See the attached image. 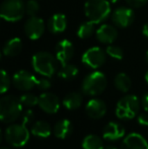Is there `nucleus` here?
<instances>
[{"mask_svg":"<svg viewBox=\"0 0 148 149\" xmlns=\"http://www.w3.org/2000/svg\"><path fill=\"white\" fill-rule=\"evenodd\" d=\"M22 104L19 98L6 95L0 100V119L3 123L9 124L16 121L22 113Z\"/></svg>","mask_w":148,"mask_h":149,"instance_id":"obj_1","label":"nucleus"},{"mask_svg":"<svg viewBox=\"0 0 148 149\" xmlns=\"http://www.w3.org/2000/svg\"><path fill=\"white\" fill-rule=\"evenodd\" d=\"M84 12L90 22L101 24L111 14L109 0H87L84 5Z\"/></svg>","mask_w":148,"mask_h":149,"instance_id":"obj_2","label":"nucleus"},{"mask_svg":"<svg viewBox=\"0 0 148 149\" xmlns=\"http://www.w3.org/2000/svg\"><path fill=\"white\" fill-rule=\"evenodd\" d=\"M57 58L49 52H38L33 56L32 64L35 71L45 77H52L57 70Z\"/></svg>","mask_w":148,"mask_h":149,"instance_id":"obj_3","label":"nucleus"},{"mask_svg":"<svg viewBox=\"0 0 148 149\" xmlns=\"http://www.w3.org/2000/svg\"><path fill=\"white\" fill-rule=\"evenodd\" d=\"M107 87V77L103 72L94 71L88 74L82 81V92L86 95L101 94Z\"/></svg>","mask_w":148,"mask_h":149,"instance_id":"obj_4","label":"nucleus"},{"mask_svg":"<svg viewBox=\"0 0 148 149\" xmlns=\"http://www.w3.org/2000/svg\"><path fill=\"white\" fill-rule=\"evenodd\" d=\"M26 4L22 0H4L0 6V15L6 22L20 20L24 15Z\"/></svg>","mask_w":148,"mask_h":149,"instance_id":"obj_5","label":"nucleus"},{"mask_svg":"<svg viewBox=\"0 0 148 149\" xmlns=\"http://www.w3.org/2000/svg\"><path fill=\"white\" fill-rule=\"evenodd\" d=\"M140 102L136 95L127 94L123 96L117 104L116 115L119 119H133L138 114Z\"/></svg>","mask_w":148,"mask_h":149,"instance_id":"obj_6","label":"nucleus"},{"mask_svg":"<svg viewBox=\"0 0 148 149\" xmlns=\"http://www.w3.org/2000/svg\"><path fill=\"white\" fill-rule=\"evenodd\" d=\"M5 140L13 147H22L30 139V132L22 124H14L8 126L4 133Z\"/></svg>","mask_w":148,"mask_h":149,"instance_id":"obj_7","label":"nucleus"},{"mask_svg":"<svg viewBox=\"0 0 148 149\" xmlns=\"http://www.w3.org/2000/svg\"><path fill=\"white\" fill-rule=\"evenodd\" d=\"M82 62L87 67L97 69L101 67L106 62V53L99 47L89 48L84 52L82 56Z\"/></svg>","mask_w":148,"mask_h":149,"instance_id":"obj_8","label":"nucleus"},{"mask_svg":"<svg viewBox=\"0 0 148 149\" xmlns=\"http://www.w3.org/2000/svg\"><path fill=\"white\" fill-rule=\"evenodd\" d=\"M12 83L17 89L28 91L36 86L37 77L26 70H19L13 75Z\"/></svg>","mask_w":148,"mask_h":149,"instance_id":"obj_9","label":"nucleus"},{"mask_svg":"<svg viewBox=\"0 0 148 149\" xmlns=\"http://www.w3.org/2000/svg\"><path fill=\"white\" fill-rule=\"evenodd\" d=\"M45 31V22L38 16H31L24 24V33L31 40H38Z\"/></svg>","mask_w":148,"mask_h":149,"instance_id":"obj_10","label":"nucleus"},{"mask_svg":"<svg viewBox=\"0 0 148 149\" xmlns=\"http://www.w3.org/2000/svg\"><path fill=\"white\" fill-rule=\"evenodd\" d=\"M112 20L119 28H128L134 22L135 13L128 7L117 8L112 14Z\"/></svg>","mask_w":148,"mask_h":149,"instance_id":"obj_11","label":"nucleus"},{"mask_svg":"<svg viewBox=\"0 0 148 149\" xmlns=\"http://www.w3.org/2000/svg\"><path fill=\"white\" fill-rule=\"evenodd\" d=\"M38 106L47 114H56L60 109L59 97L54 93L45 92L39 96Z\"/></svg>","mask_w":148,"mask_h":149,"instance_id":"obj_12","label":"nucleus"},{"mask_svg":"<svg viewBox=\"0 0 148 149\" xmlns=\"http://www.w3.org/2000/svg\"><path fill=\"white\" fill-rule=\"evenodd\" d=\"M56 58L61 63V65H65L71 60L74 55V47L72 43L68 40H63L59 42L56 46Z\"/></svg>","mask_w":148,"mask_h":149,"instance_id":"obj_13","label":"nucleus"},{"mask_svg":"<svg viewBox=\"0 0 148 149\" xmlns=\"http://www.w3.org/2000/svg\"><path fill=\"white\" fill-rule=\"evenodd\" d=\"M85 112L90 119L99 120L101 119L106 115L107 106L104 102V100H99V98H92L86 104Z\"/></svg>","mask_w":148,"mask_h":149,"instance_id":"obj_14","label":"nucleus"},{"mask_svg":"<svg viewBox=\"0 0 148 149\" xmlns=\"http://www.w3.org/2000/svg\"><path fill=\"white\" fill-rule=\"evenodd\" d=\"M120 149H148V142L140 134L131 133L122 142Z\"/></svg>","mask_w":148,"mask_h":149,"instance_id":"obj_15","label":"nucleus"},{"mask_svg":"<svg viewBox=\"0 0 148 149\" xmlns=\"http://www.w3.org/2000/svg\"><path fill=\"white\" fill-rule=\"evenodd\" d=\"M104 138L110 141H116L124 137L125 129L121 124L117 122H110L105 126L103 131Z\"/></svg>","mask_w":148,"mask_h":149,"instance_id":"obj_16","label":"nucleus"},{"mask_svg":"<svg viewBox=\"0 0 148 149\" xmlns=\"http://www.w3.org/2000/svg\"><path fill=\"white\" fill-rule=\"evenodd\" d=\"M118 38V31L110 24H101L97 31V39L103 44H112Z\"/></svg>","mask_w":148,"mask_h":149,"instance_id":"obj_17","label":"nucleus"},{"mask_svg":"<svg viewBox=\"0 0 148 149\" xmlns=\"http://www.w3.org/2000/svg\"><path fill=\"white\" fill-rule=\"evenodd\" d=\"M67 26V19L63 13H55L48 22V29L52 33H63Z\"/></svg>","mask_w":148,"mask_h":149,"instance_id":"obj_18","label":"nucleus"},{"mask_svg":"<svg viewBox=\"0 0 148 149\" xmlns=\"http://www.w3.org/2000/svg\"><path fill=\"white\" fill-rule=\"evenodd\" d=\"M73 131V125L67 119H63L58 121L53 128V133L59 139H65L67 138Z\"/></svg>","mask_w":148,"mask_h":149,"instance_id":"obj_19","label":"nucleus"},{"mask_svg":"<svg viewBox=\"0 0 148 149\" xmlns=\"http://www.w3.org/2000/svg\"><path fill=\"white\" fill-rule=\"evenodd\" d=\"M22 42L18 38H13V39L9 40L7 43L4 45L3 47V54L6 57H14V56L18 55L22 52Z\"/></svg>","mask_w":148,"mask_h":149,"instance_id":"obj_20","label":"nucleus"},{"mask_svg":"<svg viewBox=\"0 0 148 149\" xmlns=\"http://www.w3.org/2000/svg\"><path fill=\"white\" fill-rule=\"evenodd\" d=\"M31 132L34 136L39 138H48L51 135V126L46 121H37L33 125Z\"/></svg>","mask_w":148,"mask_h":149,"instance_id":"obj_21","label":"nucleus"},{"mask_svg":"<svg viewBox=\"0 0 148 149\" xmlns=\"http://www.w3.org/2000/svg\"><path fill=\"white\" fill-rule=\"evenodd\" d=\"M82 104V95L79 92H70L64 97L63 106L68 110H76Z\"/></svg>","mask_w":148,"mask_h":149,"instance_id":"obj_22","label":"nucleus"},{"mask_svg":"<svg viewBox=\"0 0 148 149\" xmlns=\"http://www.w3.org/2000/svg\"><path fill=\"white\" fill-rule=\"evenodd\" d=\"M78 74V68L73 64H67L62 65L61 69L58 72V76L63 80H72Z\"/></svg>","mask_w":148,"mask_h":149,"instance_id":"obj_23","label":"nucleus"},{"mask_svg":"<svg viewBox=\"0 0 148 149\" xmlns=\"http://www.w3.org/2000/svg\"><path fill=\"white\" fill-rule=\"evenodd\" d=\"M115 86L122 92H128L131 88V79L126 73H119L115 77Z\"/></svg>","mask_w":148,"mask_h":149,"instance_id":"obj_24","label":"nucleus"},{"mask_svg":"<svg viewBox=\"0 0 148 149\" xmlns=\"http://www.w3.org/2000/svg\"><path fill=\"white\" fill-rule=\"evenodd\" d=\"M83 149H104V142L101 137L97 135H87L82 141Z\"/></svg>","mask_w":148,"mask_h":149,"instance_id":"obj_25","label":"nucleus"},{"mask_svg":"<svg viewBox=\"0 0 148 149\" xmlns=\"http://www.w3.org/2000/svg\"><path fill=\"white\" fill-rule=\"evenodd\" d=\"M94 24V22H90V20L81 24L80 26L78 28V31H77V36H78L79 39L85 40L88 39L89 37H91L95 31Z\"/></svg>","mask_w":148,"mask_h":149,"instance_id":"obj_26","label":"nucleus"},{"mask_svg":"<svg viewBox=\"0 0 148 149\" xmlns=\"http://www.w3.org/2000/svg\"><path fill=\"white\" fill-rule=\"evenodd\" d=\"M19 100L24 107H35L39 104V97L33 93H24L19 97Z\"/></svg>","mask_w":148,"mask_h":149,"instance_id":"obj_27","label":"nucleus"},{"mask_svg":"<svg viewBox=\"0 0 148 149\" xmlns=\"http://www.w3.org/2000/svg\"><path fill=\"white\" fill-rule=\"evenodd\" d=\"M106 52H107L108 55H109L110 57H112L113 59L122 60L123 57H124V52H123V50L121 49L120 47H118V46H114V45L109 46V47L107 48V50H106Z\"/></svg>","mask_w":148,"mask_h":149,"instance_id":"obj_28","label":"nucleus"},{"mask_svg":"<svg viewBox=\"0 0 148 149\" xmlns=\"http://www.w3.org/2000/svg\"><path fill=\"white\" fill-rule=\"evenodd\" d=\"M40 10V4L37 0H28L26 3V11L30 16H35Z\"/></svg>","mask_w":148,"mask_h":149,"instance_id":"obj_29","label":"nucleus"},{"mask_svg":"<svg viewBox=\"0 0 148 149\" xmlns=\"http://www.w3.org/2000/svg\"><path fill=\"white\" fill-rule=\"evenodd\" d=\"M10 87V78L5 70H1V83H0V92L5 93Z\"/></svg>","mask_w":148,"mask_h":149,"instance_id":"obj_30","label":"nucleus"},{"mask_svg":"<svg viewBox=\"0 0 148 149\" xmlns=\"http://www.w3.org/2000/svg\"><path fill=\"white\" fill-rule=\"evenodd\" d=\"M52 83L51 81L49 80L48 78H37V83L36 86H38V88L41 90H47L51 87Z\"/></svg>","mask_w":148,"mask_h":149,"instance_id":"obj_31","label":"nucleus"},{"mask_svg":"<svg viewBox=\"0 0 148 149\" xmlns=\"http://www.w3.org/2000/svg\"><path fill=\"white\" fill-rule=\"evenodd\" d=\"M35 115H34V112L32 110H28L22 114V125L26 126V124H30L31 122L33 121L34 119Z\"/></svg>","mask_w":148,"mask_h":149,"instance_id":"obj_32","label":"nucleus"},{"mask_svg":"<svg viewBox=\"0 0 148 149\" xmlns=\"http://www.w3.org/2000/svg\"><path fill=\"white\" fill-rule=\"evenodd\" d=\"M127 3L131 6V7H135V8H138V7H142L144 6L145 4L148 2V0H126Z\"/></svg>","mask_w":148,"mask_h":149,"instance_id":"obj_33","label":"nucleus"},{"mask_svg":"<svg viewBox=\"0 0 148 149\" xmlns=\"http://www.w3.org/2000/svg\"><path fill=\"white\" fill-rule=\"evenodd\" d=\"M138 123L140 125L148 126V115L146 114H141L138 117Z\"/></svg>","mask_w":148,"mask_h":149,"instance_id":"obj_34","label":"nucleus"},{"mask_svg":"<svg viewBox=\"0 0 148 149\" xmlns=\"http://www.w3.org/2000/svg\"><path fill=\"white\" fill-rule=\"evenodd\" d=\"M142 106L144 111H146V113H148V93L145 94L142 98Z\"/></svg>","mask_w":148,"mask_h":149,"instance_id":"obj_35","label":"nucleus"},{"mask_svg":"<svg viewBox=\"0 0 148 149\" xmlns=\"http://www.w3.org/2000/svg\"><path fill=\"white\" fill-rule=\"evenodd\" d=\"M142 33L146 38H148V22H147V24H145L144 26H143V28H142Z\"/></svg>","mask_w":148,"mask_h":149,"instance_id":"obj_36","label":"nucleus"},{"mask_svg":"<svg viewBox=\"0 0 148 149\" xmlns=\"http://www.w3.org/2000/svg\"><path fill=\"white\" fill-rule=\"evenodd\" d=\"M104 149H118V148L114 147V146H107V147H105Z\"/></svg>","mask_w":148,"mask_h":149,"instance_id":"obj_37","label":"nucleus"},{"mask_svg":"<svg viewBox=\"0 0 148 149\" xmlns=\"http://www.w3.org/2000/svg\"><path fill=\"white\" fill-rule=\"evenodd\" d=\"M145 80H146L147 84H148V71L146 72V74H145Z\"/></svg>","mask_w":148,"mask_h":149,"instance_id":"obj_38","label":"nucleus"},{"mask_svg":"<svg viewBox=\"0 0 148 149\" xmlns=\"http://www.w3.org/2000/svg\"><path fill=\"white\" fill-rule=\"evenodd\" d=\"M145 59H146V62H147V64H148V51L146 52V55H145Z\"/></svg>","mask_w":148,"mask_h":149,"instance_id":"obj_39","label":"nucleus"},{"mask_svg":"<svg viewBox=\"0 0 148 149\" xmlns=\"http://www.w3.org/2000/svg\"><path fill=\"white\" fill-rule=\"evenodd\" d=\"M110 2H112V3H116L117 1H118V0H109Z\"/></svg>","mask_w":148,"mask_h":149,"instance_id":"obj_40","label":"nucleus"},{"mask_svg":"<svg viewBox=\"0 0 148 149\" xmlns=\"http://www.w3.org/2000/svg\"><path fill=\"white\" fill-rule=\"evenodd\" d=\"M2 149H8V148H2Z\"/></svg>","mask_w":148,"mask_h":149,"instance_id":"obj_41","label":"nucleus"}]
</instances>
